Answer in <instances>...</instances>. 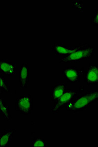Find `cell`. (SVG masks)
<instances>
[{"mask_svg": "<svg viewBox=\"0 0 98 147\" xmlns=\"http://www.w3.org/2000/svg\"><path fill=\"white\" fill-rule=\"evenodd\" d=\"M80 72L76 66H66L63 68V79L67 82L71 84H76L80 82Z\"/></svg>", "mask_w": 98, "mask_h": 147, "instance_id": "obj_6", "label": "cell"}, {"mask_svg": "<svg viewBox=\"0 0 98 147\" xmlns=\"http://www.w3.org/2000/svg\"><path fill=\"white\" fill-rule=\"evenodd\" d=\"M16 132L14 129H5L0 133V146L8 147L10 146L14 134Z\"/></svg>", "mask_w": 98, "mask_h": 147, "instance_id": "obj_11", "label": "cell"}, {"mask_svg": "<svg viewBox=\"0 0 98 147\" xmlns=\"http://www.w3.org/2000/svg\"><path fill=\"white\" fill-rule=\"evenodd\" d=\"M34 98L30 94L20 96L15 100V110L24 115L32 114Z\"/></svg>", "mask_w": 98, "mask_h": 147, "instance_id": "obj_4", "label": "cell"}, {"mask_svg": "<svg viewBox=\"0 0 98 147\" xmlns=\"http://www.w3.org/2000/svg\"><path fill=\"white\" fill-rule=\"evenodd\" d=\"M29 83V66L28 63L21 64L19 70V84L20 90L26 88Z\"/></svg>", "mask_w": 98, "mask_h": 147, "instance_id": "obj_7", "label": "cell"}, {"mask_svg": "<svg viewBox=\"0 0 98 147\" xmlns=\"http://www.w3.org/2000/svg\"><path fill=\"white\" fill-rule=\"evenodd\" d=\"M0 110L1 114L3 116L4 121L7 122L12 120V116L9 106L7 105L3 98H1L0 100Z\"/></svg>", "mask_w": 98, "mask_h": 147, "instance_id": "obj_12", "label": "cell"}, {"mask_svg": "<svg viewBox=\"0 0 98 147\" xmlns=\"http://www.w3.org/2000/svg\"><path fill=\"white\" fill-rule=\"evenodd\" d=\"M67 90V83L56 82L54 86H53L50 93V97L52 102L54 103L57 102Z\"/></svg>", "mask_w": 98, "mask_h": 147, "instance_id": "obj_8", "label": "cell"}, {"mask_svg": "<svg viewBox=\"0 0 98 147\" xmlns=\"http://www.w3.org/2000/svg\"><path fill=\"white\" fill-rule=\"evenodd\" d=\"M84 92L83 86L79 87L77 90H67L60 98L54 103L51 108V112L52 114H58L67 105L73 100L76 96Z\"/></svg>", "mask_w": 98, "mask_h": 147, "instance_id": "obj_3", "label": "cell"}, {"mask_svg": "<svg viewBox=\"0 0 98 147\" xmlns=\"http://www.w3.org/2000/svg\"><path fill=\"white\" fill-rule=\"evenodd\" d=\"M1 73L8 76L14 75L16 73V63L9 61L5 59H1L0 61Z\"/></svg>", "mask_w": 98, "mask_h": 147, "instance_id": "obj_9", "label": "cell"}, {"mask_svg": "<svg viewBox=\"0 0 98 147\" xmlns=\"http://www.w3.org/2000/svg\"><path fill=\"white\" fill-rule=\"evenodd\" d=\"M78 46L76 47H69L62 43H53L51 45V49L56 55H68L71 54L78 49Z\"/></svg>", "mask_w": 98, "mask_h": 147, "instance_id": "obj_10", "label": "cell"}, {"mask_svg": "<svg viewBox=\"0 0 98 147\" xmlns=\"http://www.w3.org/2000/svg\"><path fill=\"white\" fill-rule=\"evenodd\" d=\"M48 142L42 137H34L31 141V147H47Z\"/></svg>", "mask_w": 98, "mask_h": 147, "instance_id": "obj_14", "label": "cell"}, {"mask_svg": "<svg viewBox=\"0 0 98 147\" xmlns=\"http://www.w3.org/2000/svg\"><path fill=\"white\" fill-rule=\"evenodd\" d=\"M84 82L88 86H96L98 85V63L90 62L88 64L84 73Z\"/></svg>", "mask_w": 98, "mask_h": 147, "instance_id": "obj_5", "label": "cell"}, {"mask_svg": "<svg viewBox=\"0 0 98 147\" xmlns=\"http://www.w3.org/2000/svg\"><path fill=\"white\" fill-rule=\"evenodd\" d=\"M10 88L8 82L5 81L3 74H0V93L1 94H8L10 92Z\"/></svg>", "mask_w": 98, "mask_h": 147, "instance_id": "obj_13", "label": "cell"}, {"mask_svg": "<svg viewBox=\"0 0 98 147\" xmlns=\"http://www.w3.org/2000/svg\"><path fill=\"white\" fill-rule=\"evenodd\" d=\"M71 102L73 107L71 111L73 113L86 110L92 104L98 102V89L84 92L76 96Z\"/></svg>", "mask_w": 98, "mask_h": 147, "instance_id": "obj_2", "label": "cell"}, {"mask_svg": "<svg viewBox=\"0 0 98 147\" xmlns=\"http://www.w3.org/2000/svg\"></svg>", "mask_w": 98, "mask_h": 147, "instance_id": "obj_16", "label": "cell"}, {"mask_svg": "<svg viewBox=\"0 0 98 147\" xmlns=\"http://www.w3.org/2000/svg\"><path fill=\"white\" fill-rule=\"evenodd\" d=\"M91 23L94 26L98 27V7L94 9V14L91 17Z\"/></svg>", "mask_w": 98, "mask_h": 147, "instance_id": "obj_15", "label": "cell"}, {"mask_svg": "<svg viewBox=\"0 0 98 147\" xmlns=\"http://www.w3.org/2000/svg\"><path fill=\"white\" fill-rule=\"evenodd\" d=\"M96 52V48L88 43H80L75 52L65 55L59 60L60 63H80L91 59Z\"/></svg>", "mask_w": 98, "mask_h": 147, "instance_id": "obj_1", "label": "cell"}]
</instances>
